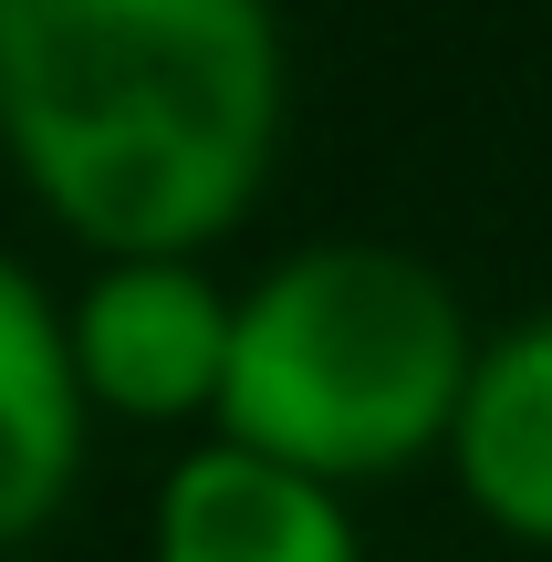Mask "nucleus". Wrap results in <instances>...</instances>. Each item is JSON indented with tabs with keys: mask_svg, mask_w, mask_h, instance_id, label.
Listing matches in <instances>:
<instances>
[{
	"mask_svg": "<svg viewBox=\"0 0 552 562\" xmlns=\"http://www.w3.org/2000/svg\"><path fill=\"white\" fill-rule=\"evenodd\" d=\"M480 323L428 250L303 240L229 292V375L209 438L303 469L324 490L407 480L449 438Z\"/></svg>",
	"mask_w": 552,
	"mask_h": 562,
	"instance_id": "2",
	"label": "nucleus"
},
{
	"mask_svg": "<svg viewBox=\"0 0 552 562\" xmlns=\"http://www.w3.org/2000/svg\"><path fill=\"white\" fill-rule=\"evenodd\" d=\"M83 438L94 417H83L74 355H63V292L0 250V552L63 521L83 480Z\"/></svg>",
	"mask_w": 552,
	"mask_h": 562,
	"instance_id": "6",
	"label": "nucleus"
},
{
	"mask_svg": "<svg viewBox=\"0 0 552 562\" xmlns=\"http://www.w3.org/2000/svg\"><path fill=\"white\" fill-rule=\"evenodd\" d=\"M146 562H365L354 501L240 438H188L146 490Z\"/></svg>",
	"mask_w": 552,
	"mask_h": 562,
	"instance_id": "4",
	"label": "nucleus"
},
{
	"mask_svg": "<svg viewBox=\"0 0 552 562\" xmlns=\"http://www.w3.org/2000/svg\"><path fill=\"white\" fill-rule=\"evenodd\" d=\"M282 125V0H0V157L94 261H209Z\"/></svg>",
	"mask_w": 552,
	"mask_h": 562,
	"instance_id": "1",
	"label": "nucleus"
},
{
	"mask_svg": "<svg viewBox=\"0 0 552 562\" xmlns=\"http://www.w3.org/2000/svg\"><path fill=\"white\" fill-rule=\"evenodd\" d=\"M83 417L125 427H209L229 375V281L209 261H94L63 292Z\"/></svg>",
	"mask_w": 552,
	"mask_h": 562,
	"instance_id": "3",
	"label": "nucleus"
},
{
	"mask_svg": "<svg viewBox=\"0 0 552 562\" xmlns=\"http://www.w3.org/2000/svg\"><path fill=\"white\" fill-rule=\"evenodd\" d=\"M438 459H449L459 501L500 542L552 552V302L500 323V334H480Z\"/></svg>",
	"mask_w": 552,
	"mask_h": 562,
	"instance_id": "5",
	"label": "nucleus"
}]
</instances>
